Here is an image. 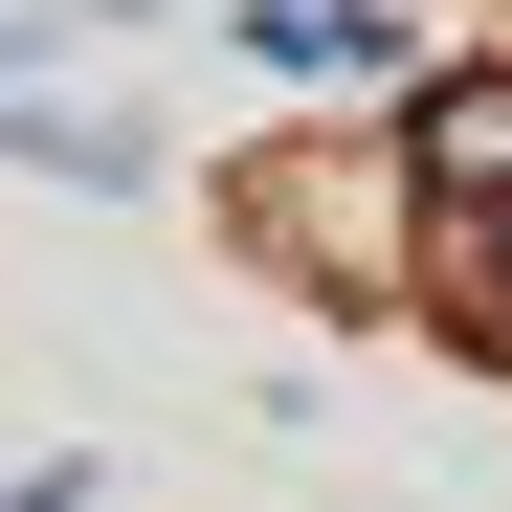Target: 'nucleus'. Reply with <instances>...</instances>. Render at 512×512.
Returning a JSON list of instances; mask_svg holds the SVG:
<instances>
[{"label":"nucleus","mask_w":512,"mask_h":512,"mask_svg":"<svg viewBox=\"0 0 512 512\" xmlns=\"http://www.w3.org/2000/svg\"><path fill=\"white\" fill-rule=\"evenodd\" d=\"M446 179H512V90H446Z\"/></svg>","instance_id":"1"}]
</instances>
